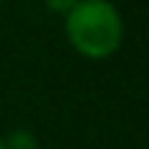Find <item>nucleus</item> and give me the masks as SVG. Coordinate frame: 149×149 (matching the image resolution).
Instances as JSON below:
<instances>
[{
	"mask_svg": "<svg viewBox=\"0 0 149 149\" xmlns=\"http://www.w3.org/2000/svg\"><path fill=\"white\" fill-rule=\"evenodd\" d=\"M66 39L86 58H111L124 42V17L113 0H74L64 14Z\"/></svg>",
	"mask_w": 149,
	"mask_h": 149,
	"instance_id": "nucleus-1",
	"label": "nucleus"
},
{
	"mask_svg": "<svg viewBox=\"0 0 149 149\" xmlns=\"http://www.w3.org/2000/svg\"><path fill=\"white\" fill-rule=\"evenodd\" d=\"M0 149H6V141H3V135H0Z\"/></svg>",
	"mask_w": 149,
	"mask_h": 149,
	"instance_id": "nucleus-4",
	"label": "nucleus"
},
{
	"mask_svg": "<svg viewBox=\"0 0 149 149\" xmlns=\"http://www.w3.org/2000/svg\"><path fill=\"white\" fill-rule=\"evenodd\" d=\"M0 3H3V0H0Z\"/></svg>",
	"mask_w": 149,
	"mask_h": 149,
	"instance_id": "nucleus-5",
	"label": "nucleus"
},
{
	"mask_svg": "<svg viewBox=\"0 0 149 149\" xmlns=\"http://www.w3.org/2000/svg\"><path fill=\"white\" fill-rule=\"evenodd\" d=\"M3 141H6V149H42L39 146V141H36V135L31 133V130H11L8 135H3Z\"/></svg>",
	"mask_w": 149,
	"mask_h": 149,
	"instance_id": "nucleus-2",
	"label": "nucleus"
},
{
	"mask_svg": "<svg viewBox=\"0 0 149 149\" xmlns=\"http://www.w3.org/2000/svg\"><path fill=\"white\" fill-rule=\"evenodd\" d=\"M47 6H50L53 11H64V14H66V11L74 6V0H47Z\"/></svg>",
	"mask_w": 149,
	"mask_h": 149,
	"instance_id": "nucleus-3",
	"label": "nucleus"
}]
</instances>
